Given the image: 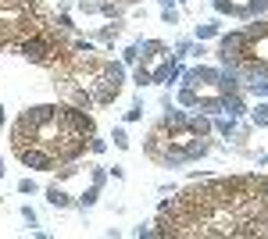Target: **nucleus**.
Returning a JSON list of instances; mask_svg holds the SVG:
<instances>
[{"label":"nucleus","mask_w":268,"mask_h":239,"mask_svg":"<svg viewBox=\"0 0 268 239\" xmlns=\"http://www.w3.org/2000/svg\"><path fill=\"white\" fill-rule=\"evenodd\" d=\"M165 235H268V196L257 175L218 179L182 193L161 214Z\"/></svg>","instance_id":"f257e3e1"},{"label":"nucleus","mask_w":268,"mask_h":239,"mask_svg":"<svg viewBox=\"0 0 268 239\" xmlns=\"http://www.w3.org/2000/svg\"><path fill=\"white\" fill-rule=\"evenodd\" d=\"M90 136H93V118L83 107L43 104V107L22 111L11 132V146L25 168L54 172L57 165L79 157Z\"/></svg>","instance_id":"f03ea898"},{"label":"nucleus","mask_w":268,"mask_h":239,"mask_svg":"<svg viewBox=\"0 0 268 239\" xmlns=\"http://www.w3.org/2000/svg\"><path fill=\"white\" fill-rule=\"evenodd\" d=\"M50 29V15L40 0H0V50H18L22 39Z\"/></svg>","instance_id":"7ed1b4c3"},{"label":"nucleus","mask_w":268,"mask_h":239,"mask_svg":"<svg viewBox=\"0 0 268 239\" xmlns=\"http://www.w3.org/2000/svg\"><path fill=\"white\" fill-rule=\"evenodd\" d=\"M47 200H50L54 207H68V204H72V200H68V193H64V189H57V186H50V189H47Z\"/></svg>","instance_id":"20e7f679"},{"label":"nucleus","mask_w":268,"mask_h":239,"mask_svg":"<svg viewBox=\"0 0 268 239\" xmlns=\"http://www.w3.org/2000/svg\"><path fill=\"white\" fill-rule=\"evenodd\" d=\"M254 125H268V104L254 107Z\"/></svg>","instance_id":"39448f33"}]
</instances>
